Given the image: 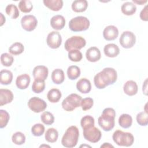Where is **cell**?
Returning <instances> with one entry per match:
<instances>
[{
  "label": "cell",
  "instance_id": "1",
  "mask_svg": "<svg viewBox=\"0 0 148 148\" xmlns=\"http://www.w3.org/2000/svg\"><path fill=\"white\" fill-rule=\"evenodd\" d=\"M117 72L114 68H105L94 76V84L97 88L102 89L109 85L114 84L117 80Z\"/></svg>",
  "mask_w": 148,
  "mask_h": 148
},
{
  "label": "cell",
  "instance_id": "2",
  "mask_svg": "<svg viewBox=\"0 0 148 148\" xmlns=\"http://www.w3.org/2000/svg\"><path fill=\"white\" fill-rule=\"evenodd\" d=\"M115 116L116 112L113 108H105L101 116L98 117V123L102 130L105 131H109L114 127Z\"/></svg>",
  "mask_w": 148,
  "mask_h": 148
},
{
  "label": "cell",
  "instance_id": "3",
  "mask_svg": "<svg viewBox=\"0 0 148 148\" xmlns=\"http://www.w3.org/2000/svg\"><path fill=\"white\" fill-rule=\"evenodd\" d=\"M79 136V131L77 127L72 125L68 128L64 133L61 139V143L65 147H74L77 143Z\"/></svg>",
  "mask_w": 148,
  "mask_h": 148
},
{
  "label": "cell",
  "instance_id": "4",
  "mask_svg": "<svg viewBox=\"0 0 148 148\" xmlns=\"http://www.w3.org/2000/svg\"><path fill=\"white\" fill-rule=\"evenodd\" d=\"M112 138L114 143L120 146L129 147L134 142V138L131 133L123 132L119 130L114 132Z\"/></svg>",
  "mask_w": 148,
  "mask_h": 148
},
{
  "label": "cell",
  "instance_id": "5",
  "mask_svg": "<svg viewBox=\"0 0 148 148\" xmlns=\"http://www.w3.org/2000/svg\"><path fill=\"white\" fill-rule=\"evenodd\" d=\"M90 25L89 20L84 16H77L72 18L69 23V29L73 32L87 30Z\"/></svg>",
  "mask_w": 148,
  "mask_h": 148
},
{
  "label": "cell",
  "instance_id": "6",
  "mask_svg": "<svg viewBox=\"0 0 148 148\" xmlns=\"http://www.w3.org/2000/svg\"><path fill=\"white\" fill-rule=\"evenodd\" d=\"M81 96L73 93L66 97L62 102V108L68 112H71L80 106L82 101Z\"/></svg>",
  "mask_w": 148,
  "mask_h": 148
},
{
  "label": "cell",
  "instance_id": "7",
  "mask_svg": "<svg viewBox=\"0 0 148 148\" xmlns=\"http://www.w3.org/2000/svg\"><path fill=\"white\" fill-rule=\"evenodd\" d=\"M86 45V41L80 36H73L68 38L65 42L64 47L68 52L72 50H80Z\"/></svg>",
  "mask_w": 148,
  "mask_h": 148
},
{
  "label": "cell",
  "instance_id": "8",
  "mask_svg": "<svg viewBox=\"0 0 148 148\" xmlns=\"http://www.w3.org/2000/svg\"><path fill=\"white\" fill-rule=\"evenodd\" d=\"M101 135L100 130L94 125L83 129L84 139L91 143H97L99 141Z\"/></svg>",
  "mask_w": 148,
  "mask_h": 148
},
{
  "label": "cell",
  "instance_id": "9",
  "mask_svg": "<svg viewBox=\"0 0 148 148\" xmlns=\"http://www.w3.org/2000/svg\"><path fill=\"white\" fill-rule=\"evenodd\" d=\"M121 46L125 49L132 47L136 42V37L134 34L131 31H126L122 33L119 39Z\"/></svg>",
  "mask_w": 148,
  "mask_h": 148
},
{
  "label": "cell",
  "instance_id": "10",
  "mask_svg": "<svg viewBox=\"0 0 148 148\" xmlns=\"http://www.w3.org/2000/svg\"><path fill=\"white\" fill-rule=\"evenodd\" d=\"M29 108L35 113H40L45 110L47 108L46 102L36 97L30 98L28 102Z\"/></svg>",
  "mask_w": 148,
  "mask_h": 148
},
{
  "label": "cell",
  "instance_id": "11",
  "mask_svg": "<svg viewBox=\"0 0 148 148\" xmlns=\"http://www.w3.org/2000/svg\"><path fill=\"white\" fill-rule=\"evenodd\" d=\"M21 24L24 29L30 32L35 29L38 24V21L36 18L33 15H25L21 18Z\"/></svg>",
  "mask_w": 148,
  "mask_h": 148
},
{
  "label": "cell",
  "instance_id": "12",
  "mask_svg": "<svg viewBox=\"0 0 148 148\" xmlns=\"http://www.w3.org/2000/svg\"><path fill=\"white\" fill-rule=\"evenodd\" d=\"M46 42L47 45L51 49L58 48L62 43V38L60 34L57 31H51L47 35Z\"/></svg>",
  "mask_w": 148,
  "mask_h": 148
},
{
  "label": "cell",
  "instance_id": "13",
  "mask_svg": "<svg viewBox=\"0 0 148 148\" xmlns=\"http://www.w3.org/2000/svg\"><path fill=\"white\" fill-rule=\"evenodd\" d=\"M48 68L44 65L36 66L32 71V74L35 80H45L48 76Z\"/></svg>",
  "mask_w": 148,
  "mask_h": 148
},
{
  "label": "cell",
  "instance_id": "14",
  "mask_svg": "<svg viewBox=\"0 0 148 148\" xmlns=\"http://www.w3.org/2000/svg\"><path fill=\"white\" fill-rule=\"evenodd\" d=\"M119 30L114 25H108L105 28L103 31V36L106 40H113L117 38Z\"/></svg>",
  "mask_w": 148,
  "mask_h": 148
},
{
  "label": "cell",
  "instance_id": "15",
  "mask_svg": "<svg viewBox=\"0 0 148 148\" xmlns=\"http://www.w3.org/2000/svg\"><path fill=\"white\" fill-rule=\"evenodd\" d=\"M101 54L99 49L96 47H91L87 49L86 53L87 60L92 62H95L99 60Z\"/></svg>",
  "mask_w": 148,
  "mask_h": 148
},
{
  "label": "cell",
  "instance_id": "16",
  "mask_svg": "<svg viewBox=\"0 0 148 148\" xmlns=\"http://www.w3.org/2000/svg\"><path fill=\"white\" fill-rule=\"evenodd\" d=\"M50 25L56 30L62 29L65 25V19L64 16L60 14L54 16L50 20Z\"/></svg>",
  "mask_w": 148,
  "mask_h": 148
},
{
  "label": "cell",
  "instance_id": "17",
  "mask_svg": "<svg viewBox=\"0 0 148 148\" xmlns=\"http://www.w3.org/2000/svg\"><path fill=\"white\" fill-rule=\"evenodd\" d=\"M77 90L83 94L88 93L91 89V84L89 80L86 78L80 79L76 83Z\"/></svg>",
  "mask_w": 148,
  "mask_h": 148
},
{
  "label": "cell",
  "instance_id": "18",
  "mask_svg": "<svg viewBox=\"0 0 148 148\" xmlns=\"http://www.w3.org/2000/svg\"><path fill=\"white\" fill-rule=\"evenodd\" d=\"M13 99V94L12 91L8 89H0V106L10 103Z\"/></svg>",
  "mask_w": 148,
  "mask_h": 148
},
{
  "label": "cell",
  "instance_id": "19",
  "mask_svg": "<svg viewBox=\"0 0 148 148\" xmlns=\"http://www.w3.org/2000/svg\"><path fill=\"white\" fill-rule=\"evenodd\" d=\"M31 79L28 74H23L17 77L16 84L18 88L23 90L27 88L30 83Z\"/></svg>",
  "mask_w": 148,
  "mask_h": 148
},
{
  "label": "cell",
  "instance_id": "20",
  "mask_svg": "<svg viewBox=\"0 0 148 148\" xmlns=\"http://www.w3.org/2000/svg\"><path fill=\"white\" fill-rule=\"evenodd\" d=\"M138 85L133 80H128L125 82L123 86V90L125 94L129 96L135 95L138 92Z\"/></svg>",
  "mask_w": 148,
  "mask_h": 148
},
{
  "label": "cell",
  "instance_id": "21",
  "mask_svg": "<svg viewBox=\"0 0 148 148\" xmlns=\"http://www.w3.org/2000/svg\"><path fill=\"white\" fill-rule=\"evenodd\" d=\"M103 51L105 56L108 57H116L120 53V49L117 45L114 43H109L105 46Z\"/></svg>",
  "mask_w": 148,
  "mask_h": 148
},
{
  "label": "cell",
  "instance_id": "22",
  "mask_svg": "<svg viewBox=\"0 0 148 148\" xmlns=\"http://www.w3.org/2000/svg\"><path fill=\"white\" fill-rule=\"evenodd\" d=\"M43 3L53 11H58L63 6V1L62 0H44Z\"/></svg>",
  "mask_w": 148,
  "mask_h": 148
},
{
  "label": "cell",
  "instance_id": "23",
  "mask_svg": "<svg viewBox=\"0 0 148 148\" xmlns=\"http://www.w3.org/2000/svg\"><path fill=\"white\" fill-rule=\"evenodd\" d=\"M88 6V2L86 0H76L72 3V9L75 12H84Z\"/></svg>",
  "mask_w": 148,
  "mask_h": 148
},
{
  "label": "cell",
  "instance_id": "24",
  "mask_svg": "<svg viewBox=\"0 0 148 148\" xmlns=\"http://www.w3.org/2000/svg\"><path fill=\"white\" fill-rule=\"evenodd\" d=\"M51 79L54 83L60 84L63 83L65 79L64 71L61 69H56L51 73Z\"/></svg>",
  "mask_w": 148,
  "mask_h": 148
},
{
  "label": "cell",
  "instance_id": "25",
  "mask_svg": "<svg viewBox=\"0 0 148 148\" xmlns=\"http://www.w3.org/2000/svg\"><path fill=\"white\" fill-rule=\"evenodd\" d=\"M13 80V73L10 71L3 69L0 72V82L2 84L8 85Z\"/></svg>",
  "mask_w": 148,
  "mask_h": 148
},
{
  "label": "cell",
  "instance_id": "26",
  "mask_svg": "<svg viewBox=\"0 0 148 148\" xmlns=\"http://www.w3.org/2000/svg\"><path fill=\"white\" fill-rule=\"evenodd\" d=\"M121 12L123 14L127 16H131L134 14L136 10V5L131 2H126L124 3L121 7Z\"/></svg>",
  "mask_w": 148,
  "mask_h": 148
},
{
  "label": "cell",
  "instance_id": "27",
  "mask_svg": "<svg viewBox=\"0 0 148 148\" xmlns=\"http://www.w3.org/2000/svg\"><path fill=\"white\" fill-rule=\"evenodd\" d=\"M132 123V117L128 114H122L119 118V124L122 128H128L131 126Z\"/></svg>",
  "mask_w": 148,
  "mask_h": 148
},
{
  "label": "cell",
  "instance_id": "28",
  "mask_svg": "<svg viewBox=\"0 0 148 148\" xmlns=\"http://www.w3.org/2000/svg\"><path fill=\"white\" fill-rule=\"evenodd\" d=\"M47 98L50 102L56 103L61 99V92L57 88H51L49 91Z\"/></svg>",
  "mask_w": 148,
  "mask_h": 148
},
{
  "label": "cell",
  "instance_id": "29",
  "mask_svg": "<svg viewBox=\"0 0 148 148\" xmlns=\"http://www.w3.org/2000/svg\"><path fill=\"white\" fill-rule=\"evenodd\" d=\"M58 131L54 128H49L45 133V139L50 143L56 142L58 139Z\"/></svg>",
  "mask_w": 148,
  "mask_h": 148
},
{
  "label": "cell",
  "instance_id": "30",
  "mask_svg": "<svg viewBox=\"0 0 148 148\" xmlns=\"http://www.w3.org/2000/svg\"><path fill=\"white\" fill-rule=\"evenodd\" d=\"M80 75V68L76 65H71L68 68L67 75L69 79L75 80L79 77Z\"/></svg>",
  "mask_w": 148,
  "mask_h": 148
},
{
  "label": "cell",
  "instance_id": "31",
  "mask_svg": "<svg viewBox=\"0 0 148 148\" xmlns=\"http://www.w3.org/2000/svg\"><path fill=\"white\" fill-rule=\"evenodd\" d=\"M5 12L8 16L13 19L17 18L20 14L17 7L14 4H9L7 5L5 9Z\"/></svg>",
  "mask_w": 148,
  "mask_h": 148
},
{
  "label": "cell",
  "instance_id": "32",
  "mask_svg": "<svg viewBox=\"0 0 148 148\" xmlns=\"http://www.w3.org/2000/svg\"><path fill=\"white\" fill-rule=\"evenodd\" d=\"M18 8L23 13H29L32 10L33 5L29 0H21L18 3Z\"/></svg>",
  "mask_w": 148,
  "mask_h": 148
},
{
  "label": "cell",
  "instance_id": "33",
  "mask_svg": "<svg viewBox=\"0 0 148 148\" xmlns=\"http://www.w3.org/2000/svg\"><path fill=\"white\" fill-rule=\"evenodd\" d=\"M24 46L20 42H15L12 44L9 48V51L12 54L18 55L21 54L24 51Z\"/></svg>",
  "mask_w": 148,
  "mask_h": 148
},
{
  "label": "cell",
  "instance_id": "34",
  "mask_svg": "<svg viewBox=\"0 0 148 148\" xmlns=\"http://www.w3.org/2000/svg\"><path fill=\"white\" fill-rule=\"evenodd\" d=\"M12 140L13 143L17 145H21L25 142V136L24 134L21 132H16L13 134Z\"/></svg>",
  "mask_w": 148,
  "mask_h": 148
},
{
  "label": "cell",
  "instance_id": "35",
  "mask_svg": "<svg viewBox=\"0 0 148 148\" xmlns=\"http://www.w3.org/2000/svg\"><path fill=\"white\" fill-rule=\"evenodd\" d=\"M95 124L94 121V119L90 116V115H87L84 117H83L80 120V125L83 129L94 126Z\"/></svg>",
  "mask_w": 148,
  "mask_h": 148
},
{
  "label": "cell",
  "instance_id": "36",
  "mask_svg": "<svg viewBox=\"0 0 148 148\" xmlns=\"http://www.w3.org/2000/svg\"><path fill=\"white\" fill-rule=\"evenodd\" d=\"M45 88V83L44 80H35L32 85V90L35 93H40Z\"/></svg>",
  "mask_w": 148,
  "mask_h": 148
},
{
  "label": "cell",
  "instance_id": "37",
  "mask_svg": "<svg viewBox=\"0 0 148 148\" xmlns=\"http://www.w3.org/2000/svg\"><path fill=\"white\" fill-rule=\"evenodd\" d=\"M42 121L46 125H51L54 121L53 114L49 112H44L40 116Z\"/></svg>",
  "mask_w": 148,
  "mask_h": 148
},
{
  "label": "cell",
  "instance_id": "38",
  "mask_svg": "<svg viewBox=\"0 0 148 148\" xmlns=\"http://www.w3.org/2000/svg\"><path fill=\"white\" fill-rule=\"evenodd\" d=\"M14 61V59L12 56L10 54L4 53L1 56V64L5 66H10L12 65Z\"/></svg>",
  "mask_w": 148,
  "mask_h": 148
},
{
  "label": "cell",
  "instance_id": "39",
  "mask_svg": "<svg viewBox=\"0 0 148 148\" xmlns=\"http://www.w3.org/2000/svg\"><path fill=\"white\" fill-rule=\"evenodd\" d=\"M136 121L141 126H146L148 124V114L147 112H142L136 115Z\"/></svg>",
  "mask_w": 148,
  "mask_h": 148
},
{
  "label": "cell",
  "instance_id": "40",
  "mask_svg": "<svg viewBox=\"0 0 148 148\" xmlns=\"http://www.w3.org/2000/svg\"><path fill=\"white\" fill-rule=\"evenodd\" d=\"M68 58L73 62H79L82 59L83 56L79 50H72L68 52Z\"/></svg>",
  "mask_w": 148,
  "mask_h": 148
},
{
  "label": "cell",
  "instance_id": "41",
  "mask_svg": "<svg viewBox=\"0 0 148 148\" xmlns=\"http://www.w3.org/2000/svg\"><path fill=\"white\" fill-rule=\"evenodd\" d=\"M9 113L4 110H0V128H3L6 126L9 120Z\"/></svg>",
  "mask_w": 148,
  "mask_h": 148
},
{
  "label": "cell",
  "instance_id": "42",
  "mask_svg": "<svg viewBox=\"0 0 148 148\" xmlns=\"http://www.w3.org/2000/svg\"><path fill=\"white\" fill-rule=\"evenodd\" d=\"M45 127L43 124L38 123L34 125L31 128V132L35 136H41L45 132Z\"/></svg>",
  "mask_w": 148,
  "mask_h": 148
},
{
  "label": "cell",
  "instance_id": "43",
  "mask_svg": "<svg viewBox=\"0 0 148 148\" xmlns=\"http://www.w3.org/2000/svg\"><path fill=\"white\" fill-rule=\"evenodd\" d=\"M94 104V101L91 98L87 97L82 99L80 106L83 110H87L90 109Z\"/></svg>",
  "mask_w": 148,
  "mask_h": 148
},
{
  "label": "cell",
  "instance_id": "44",
  "mask_svg": "<svg viewBox=\"0 0 148 148\" xmlns=\"http://www.w3.org/2000/svg\"><path fill=\"white\" fill-rule=\"evenodd\" d=\"M140 18L142 20L147 21L148 20V16H147V6L146 5L144 8L142 10L140 13Z\"/></svg>",
  "mask_w": 148,
  "mask_h": 148
},
{
  "label": "cell",
  "instance_id": "45",
  "mask_svg": "<svg viewBox=\"0 0 148 148\" xmlns=\"http://www.w3.org/2000/svg\"><path fill=\"white\" fill-rule=\"evenodd\" d=\"M101 147H113V146L110 145L109 143H104L103 145L101 146Z\"/></svg>",
  "mask_w": 148,
  "mask_h": 148
},
{
  "label": "cell",
  "instance_id": "46",
  "mask_svg": "<svg viewBox=\"0 0 148 148\" xmlns=\"http://www.w3.org/2000/svg\"><path fill=\"white\" fill-rule=\"evenodd\" d=\"M132 1L134 3H136L139 4V5H142V4L145 3H146L147 2L146 0V1H135V0H132Z\"/></svg>",
  "mask_w": 148,
  "mask_h": 148
},
{
  "label": "cell",
  "instance_id": "47",
  "mask_svg": "<svg viewBox=\"0 0 148 148\" xmlns=\"http://www.w3.org/2000/svg\"><path fill=\"white\" fill-rule=\"evenodd\" d=\"M1 14V26H2L5 22L6 21V19H5V17L3 16V15L2 14V13H0Z\"/></svg>",
  "mask_w": 148,
  "mask_h": 148
},
{
  "label": "cell",
  "instance_id": "48",
  "mask_svg": "<svg viewBox=\"0 0 148 148\" xmlns=\"http://www.w3.org/2000/svg\"><path fill=\"white\" fill-rule=\"evenodd\" d=\"M43 146H45V147H50V146H47V145H41V146H40V147H43Z\"/></svg>",
  "mask_w": 148,
  "mask_h": 148
},
{
  "label": "cell",
  "instance_id": "49",
  "mask_svg": "<svg viewBox=\"0 0 148 148\" xmlns=\"http://www.w3.org/2000/svg\"><path fill=\"white\" fill-rule=\"evenodd\" d=\"M82 146H83V147L86 146V147H91V146H88V145H81V146H80V147H81Z\"/></svg>",
  "mask_w": 148,
  "mask_h": 148
}]
</instances>
